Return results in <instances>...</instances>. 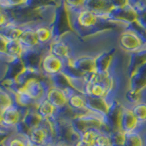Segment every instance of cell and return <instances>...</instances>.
I'll return each instance as SVG.
<instances>
[{
    "label": "cell",
    "instance_id": "6da1fadb",
    "mask_svg": "<svg viewBox=\"0 0 146 146\" xmlns=\"http://www.w3.org/2000/svg\"><path fill=\"white\" fill-rule=\"evenodd\" d=\"M68 16L71 30L80 38L92 36L106 29H112L119 26V24L104 19L85 7L77 11L68 12Z\"/></svg>",
    "mask_w": 146,
    "mask_h": 146
},
{
    "label": "cell",
    "instance_id": "7a4b0ae2",
    "mask_svg": "<svg viewBox=\"0 0 146 146\" xmlns=\"http://www.w3.org/2000/svg\"><path fill=\"white\" fill-rule=\"evenodd\" d=\"M70 122L73 129L79 135H80L86 130L91 129V128L100 129L102 132L105 131V117L91 111L77 115L72 119Z\"/></svg>",
    "mask_w": 146,
    "mask_h": 146
},
{
    "label": "cell",
    "instance_id": "3957f363",
    "mask_svg": "<svg viewBox=\"0 0 146 146\" xmlns=\"http://www.w3.org/2000/svg\"><path fill=\"white\" fill-rule=\"evenodd\" d=\"M66 62L59 58L54 56L49 51L46 52L41 58L39 70L40 73L44 78L50 79L54 76H57L63 72Z\"/></svg>",
    "mask_w": 146,
    "mask_h": 146
},
{
    "label": "cell",
    "instance_id": "277c9868",
    "mask_svg": "<svg viewBox=\"0 0 146 146\" xmlns=\"http://www.w3.org/2000/svg\"><path fill=\"white\" fill-rule=\"evenodd\" d=\"M119 45L123 51L131 54L144 48L146 46V41L133 29L127 27L120 35Z\"/></svg>",
    "mask_w": 146,
    "mask_h": 146
},
{
    "label": "cell",
    "instance_id": "5b68a950",
    "mask_svg": "<svg viewBox=\"0 0 146 146\" xmlns=\"http://www.w3.org/2000/svg\"><path fill=\"white\" fill-rule=\"evenodd\" d=\"M27 109L29 108L23 107L17 102L13 103L1 111V124L5 127L16 130L17 126L24 118Z\"/></svg>",
    "mask_w": 146,
    "mask_h": 146
},
{
    "label": "cell",
    "instance_id": "8992f818",
    "mask_svg": "<svg viewBox=\"0 0 146 146\" xmlns=\"http://www.w3.org/2000/svg\"><path fill=\"white\" fill-rule=\"evenodd\" d=\"M126 2L127 1H115V0H86L84 1V7L105 19V17L114 8L123 6Z\"/></svg>",
    "mask_w": 146,
    "mask_h": 146
},
{
    "label": "cell",
    "instance_id": "52a82bcc",
    "mask_svg": "<svg viewBox=\"0 0 146 146\" xmlns=\"http://www.w3.org/2000/svg\"><path fill=\"white\" fill-rule=\"evenodd\" d=\"M123 106L120 102L117 100H114L111 102L109 112L105 117V132L106 133H111L114 131H121V118Z\"/></svg>",
    "mask_w": 146,
    "mask_h": 146
},
{
    "label": "cell",
    "instance_id": "ba28073f",
    "mask_svg": "<svg viewBox=\"0 0 146 146\" xmlns=\"http://www.w3.org/2000/svg\"><path fill=\"white\" fill-rule=\"evenodd\" d=\"M36 22L38 21L30 22V23H27V24L23 25V30H22V33L19 36L18 41H19V43L21 44L24 50L40 49V48L45 49L40 47L38 36H36ZM45 50H47V49H45Z\"/></svg>",
    "mask_w": 146,
    "mask_h": 146
},
{
    "label": "cell",
    "instance_id": "9c48e42d",
    "mask_svg": "<svg viewBox=\"0 0 146 146\" xmlns=\"http://www.w3.org/2000/svg\"><path fill=\"white\" fill-rule=\"evenodd\" d=\"M68 65H70L73 70L81 76L89 75L96 71L95 56L90 54L80 55V56L74 58L68 62Z\"/></svg>",
    "mask_w": 146,
    "mask_h": 146
},
{
    "label": "cell",
    "instance_id": "30bf717a",
    "mask_svg": "<svg viewBox=\"0 0 146 146\" xmlns=\"http://www.w3.org/2000/svg\"><path fill=\"white\" fill-rule=\"evenodd\" d=\"M36 33L41 48L49 50V47L55 39L52 23L39 20L36 24Z\"/></svg>",
    "mask_w": 146,
    "mask_h": 146
},
{
    "label": "cell",
    "instance_id": "8fae6325",
    "mask_svg": "<svg viewBox=\"0 0 146 146\" xmlns=\"http://www.w3.org/2000/svg\"><path fill=\"white\" fill-rule=\"evenodd\" d=\"M68 93V106L70 107L77 115L84 114L90 111L87 109L86 97L80 92L72 89L71 87L65 89Z\"/></svg>",
    "mask_w": 146,
    "mask_h": 146
},
{
    "label": "cell",
    "instance_id": "7c38bea8",
    "mask_svg": "<svg viewBox=\"0 0 146 146\" xmlns=\"http://www.w3.org/2000/svg\"><path fill=\"white\" fill-rule=\"evenodd\" d=\"M46 99L57 110H62L68 106V93L66 90L51 84L46 94Z\"/></svg>",
    "mask_w": 146,
    "mask_h": 146
},
{
    "label": "cell",
    "instance_id": "4fadbf2b",
    "mask_svg": "<svg viewBox=\"0 0 146 146\" xmlns=\"http://www.w3.org/2000/svg\"><path fill=\"white\" fill-rule=\"evenodd\" d=\"M86 97V104L87 109L90 111L99 114L102 117H106L109 112L110 107H111V102L115 99H103V98H94V97Z\"/></svg>",
    "mask_w": 146,
    "mask_h": 146
},
{
    "label": "cell",
    "instance_id": "5bb4252c",
    "mask_svg": "<svg viewBox=\"0 0 146 146\" xmlns=\"http://www.w3.org/2000/svg\"><path fill=\"white\" fill-rule=\"evenodd\" d=\"M141 126L137 121L135 115L132 112L131 107L123 106L121 118V131L124 133H130L134 131H141Z\"/></svg>",
    "mask_w": 146,
    "mask_h": 146
},
{
    "label": "cell",
    "instance_id": "9a60e30c",
    "mask_svg": "<svg viewBox=\"0 0 146 146\" xmlns=\"http://www.w3.org/2000/svg\"><path fill=\"white\" fill-rule=\"evenodd\" d=\"M116 49L111 48L109 50H103L95 56V66L97 72H105L111 70L114 62Z\"/></svg>",
    "mask_w": 146,
    "mask_h": 146
},
{
    "label": "cell",
    "instance_id": "2e32d148",
    "mask_svg": "<svg viewBox=\"0 0 146 146\" xmlns=\"http://www.w3.org/2000/svg\"><path fill=\"white\" fill-rule=\"evenodd\" d=\"M130 90L143 92L146 90V63L129 77Z\"/></svg>",
    "mask_w": 146,
    "mask_h": 146
},
{
    "label": "cell",
    "instance_id": "e0dca14e",
    "mask_svg": "<svg viewBox=\"0 0 146 146\" xmlns=\"http://www.w3.org/2000/svg\"><path fill=\"white\" fill-rule=\"evenodd\" d=\"M36 111L43 121H49L56 119L58 110L47 99H43L35 105Z\"/></svg>",
    "mask_w": 146,
    "mask_h": 146
},
{
    "label": "cell",
    "instance_id": "ac0fdd59",
    "mask_svg": "<svg viewBox=\"0 0 146 146\" xmlns=\"http://www.w3.org/2000/svg\"><path fill=\"white\" fill-rule=\"evenodd\" d=\"M146 63V46L138 51L131 53L128 64V76L131 77L140 67Z\"/></svg>",
    "mask_w": 146,
    "mask_h": 146
},
{
    "label": "cell",
    "instance_id": "d6986e66",
    "mask_svg": "<svg viewBox=\"0 0 146 146\" xmlns=\"http://www.w3.org/2000/svg\"><path fill=\"white\" fill-rule=\"evenodd\" d=\"M16 102V96L10 90L0 84V111Z\"/></svg>",
    "mask_w": 146,
    "mask_h": 146
},
{
    "label": "cell",
    "instance_id": "ffe728a7",
    "mask_svg": "<svg viewBox=\"0 0 146 146\" xmlns=\"http://www.w3.org/2000/svg\"><path fill=\"white\" fill-rule=\"evenodd\" d=\"M137 13L136 21L146 30V1H129Z\"/></svg>",
    "mask_w": 146,
    "mask_h": 146
},
{
    "label": "cell",
    "instance_id": "44dd1931",
    "mask_svg": "<svg viewBox=\"0 0 146 146\" xmlns=\"http://www.w3.org/2000/svg\"><path fill=\"white\" fill-rule=\"evenodd\" d=\"M23 30V25L11 24L0 30V34L5 36L8 41L18 40Z\"/></svg>",
    "mask_w": 146,
    "mask_h": 146
},
{
    "label": "cell",
    "instance_id": "7402d4cb",
    "mask_svg": "<svg viewBox=\"0 0 146 146\" xmlns=\"http://www.w3.org/2000/svg\"><path fill=\"white\" fill-rule=\"evenodd\" d=\"M23 51H24V49H23V47L18 40L8 41L7 47V55L10 59V61L14 60V59L21 58Z\"/></svg>",
    "mask_w": 146,
    "mask_h": 146
},
{
    "label": "cell",
    "instance_id": "603a6c76",
    "mask_svg": "<svg viewBox=\"0 0 146 146\" xmlns=\"http://www.w3.org/2000/svg\"><path fill=\"white\" fill-rule=\"evenodd\" d=\"M131 109L135 115L137 121L141 126H143V124L146 123V102L141 100L138 103L131 105Z\"/></svg>",
    "mask_w": 146,
    "mask_h": 146
},
{
    "label": "cell",
    "instance_id": "cb8c5ba5",
    "mask_svg": "<svg viewBox=\"0 0 146 146\" xmlns=\"http://www.w3.org/2000/svg\"><path fill=\"white\" fill-rule=\"evenodd\" d=\"M124 146H145V141L141 131L125 133Z\"/></svg>",
    "mask_w": 146,
    "mask_h": 146
},
{
    "label": "cell",
    "instance_id": "d4e9b609",
    "mask_svg": "<svg viewBox=\"0 0 146 146\" xmlns=\"http://www.w3.org/2000/svg\"><path fill=\"white\" fill-rule=\"evenodd\" d=\"M102 131L100 129H96V128H91V129H88L85 131H83L82 133L80 135V140L85 141V143H89L90 145L94 144V143L97 140L99 135L102 133Z\"/></svg>",
    "mask_w": 146,
    "mask_h": 146
},
{
    "label": "cell",
    "instance_id": "484cf974",
    "mask_svg": "<svg viewBox=\"0 0 146 146\" xmlns=\"http://www.w3.org/2000/svg\"><path fill=\"white\" fill-rule=\"evenodd\" d=\"M27 137L18 132H14L4 143L5 146H27Z\"/></svg>",
    "mask_w": 146,
    "mask_h": 146
},
{
    "label": "cell",
    "instance_id": "4316f807",
    "mask_svg": "<svg viewBox=\"0 0 146 146\" xmlns=\"http://www.w3.org/2000/svg\"><path fill=\"white\" fill-rule=\"evenodd\" d=\"M11 24H17V23L14 22L10 11L0 8V30Z\"/></svg>",
    "mask_w": 146,
    "mask_h": 146
},
{
    "label": "cell",
    "instance_id": "83f0119b",
    "mask_svg": "<svg viewBox=\"0 0 146 146\" xmlns=\"http://www.w3.org/2000/svg\"><path fill=\"white\" fill-rule=\"evenodd\" d=\"M112 146H124L125 143V133L121 131H114L110 133Z\"/></svg>",
    "mask_w": 146,
    "mask_h": 146
},
{
    "label": "cell",
    "instance_id": "f1b7e54d",
    "mask_svg": "<svg viewBox=\"0 0 146 146\" xmlns=\"http://www.w3.org/2000/svg\"><path fill=\"white\" fill-rule=\"evenodd\" d=\"M8 40L0 34V61L8 64L10 62V59L7 55V47Z\"/></svg>",
    "mask_w": 146,
    "mask_h": 146
},
{
    "label": "cell",
    "instance_id": "f546056e",
    "mask_svg": "<svg viewBox=\"0 0 146 146\" xmlns=\"http://www.w3.org/2000/svg\"><path fill=\"white\" fill-rule=\"evenodd\" d=\"M143 92L135 91V90H132L130 89L126 92V95H125V98L127 100V102H130L131 105L141 102V100H143Z\"/></svg>",
    "mask_w": 146,
    "mask_h": 146
},
{
    "label": "cell",
    "instance_id": "4dcf8cb0",
    "mask_svg": "<svg viewBox=\"0 0 146 146\" xmlns=\"http://www.w3.org/2000/svg\"><path fill=\"white\" fill-rule=\"evenodd\" d=\"M93 146H112L110 134L105 133V132H102L99 135L97 140H96Z\"/></svg>",
    "mask_w": 146,
    "mask_h": 146
},
{
    "label": "cell",
    "instance_id": "1f68e13d",
    "mask_svg": "<svg viewBox=\"0 0 146 146\" xmlns=\"http://www.w3.org/2000/svg\"><path fill=\"white\" fill-rule=\"evenodd\" d=\"M73 146H92V145H90V144H89V143H85V141H81V140H79L77 141V143L73 145Z\"/></svg>",
    "mask_w": 146,
    "mask_h": 146
},
{
    "label": "cell",
    "instance_id": "d6a6232c",
    "mask_svg": "<svg viewBox=\"0 0 146 146\" xmlns=\"http://www.w3.org/2000/svg\"><path fill=\"white\" fill-rule=\"evenodd\" d=\"M27 146H38V145H36V144H35V143H31V141L27 139Z\"/></svg>",
    "mask_w": 146,
    "mask_h": 146
},
{
    "label": "cell",
    "instance_id": "836d02e7",
    "mask_svg": "<svg viewBox=\"0 0 146 146\" xmlns=\"http://www.w3.org/2000/svg\"><path fill=\"white\" fill-rule=\"evenodd\" d=\"M56 146H73V145L67 144V143H57Z\"/></svg>",
    "mask_w": 146,
    "mask_h": 146
},
{
    "label": "cell",
    "instance_id": "e575fe53",
    "mask_svg": "<svg viewBox=\"0 0 146 146\" xmlns=\"http://www.w3.org/2000/svg\"><path fill=\"white\" fill-rule=\"evenodd\" d=\"M57 145V143H48V144H47L46 146H56Z\"/></svg>",
    "mask_w": 146,
    "mask_h": 146
},
{
    "label": "cell",
    "instance_id": "d590c367",
    "mask_svg": "<svg viewBox=\"0 0 146 146\" xmlns=\"http://www.w3.org/2000/svg\"><path fill=\"white\" fill-rule=\"evenodd\" d=\"M0 124H1V111H0Z\"/></svg>",
    "mask_w": 146,
    "mask_h": 146
}]
</instances>
